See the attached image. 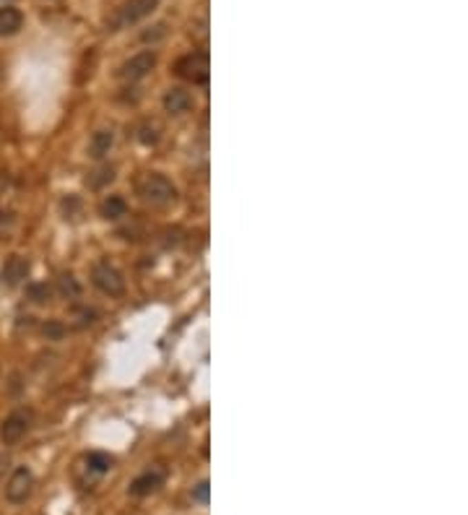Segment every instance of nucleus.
I'll return each mask as SVG.
<instances>
[{"label":"nucleus","mask_w":468,"mask_h":515,"mask_svg":"<svg viewBox=\"0 0 468 515\" xmlns=\"http://www.w3.org/2000/svg\"><path fill=\"white\" fill-rule=\"evenodd\" d=\"M164 34H167V23H156V26H151V32H143L140 39H143V42H156V39H162Z\"/></svg>","instance_id":"20"},{"label":"nucleus","mask_w":468,"mask_h":515,"mask_svg":"<svg viewBox=\"0 0 468 515\" xmlns=\"http://www.w3.org/2000/svg\"><path fill=\"white\" fill-rule=\"evenodd\" d=\"M153 65H156V52H151V50H143V52H136L133 58H128L123 65H120V70H117V78H123V81H140V78H146L149 73L153 70Z\"/></svg>","instance_id":"5"},{"label":"nucleus","mask_w":468,"mask_h":515,"mask_svg":"<svg viewBox=\"0 0 468 515\" xmlns=\"http://www.w3.org/2000/svg\"><path fill=\"white\" fill-rule=\"evenodd\" d=\"M156 8H159V0H125V3L112 13V19L107 21V26H109V32H120V29L133 26V23H138L140 19L151 16Z\"/></svg>","instance_id":"2"},{"label":"nucleus","mask_w":468,"mask_h":515,"mask_svg":"<svg viewBox=\"0 0 468 515\" xmlns=\"http://www.w3.org/2000/svg\"><path fill=\"white\" fill-rule=\"evenodd\" d=\"M209 492H211L209 481H200L198 487L193 490V500H195V503H200V505H206V503H209Z\"/></svg>","instance_id":"21"},{"label":"nucleus","mask_w":468,"mask_h":515,"mask_svg":"<svg viewBox=\"0 0 468 515\" xmlns=\"http://www.w3.org/2000/svg\"><path fill=\"white\" fill-rule=\"evenodd\" d=\"M3 187H6V180H3V177H0V193H3Z\"/></svg>","instance_id":"22"},{"label":"nucleus","mask_w":468,"mask_h":515,"mask_svg":"<svg viewBox=\"0 0 468 515\" xmlns=\"http://www.w3.org/2000/svg\"><path fill=\"white\" fill-rule=\"evenodd\" d=\"M26 273H29V263H26V258L13 255V258H8L6 269H3V279L8 281L11 286H16V284H21V281L26 279Z\"/></svg>","instance_id":"13"},{"label":"nucleus","mask_w":468,"mask_h":515,"mask_svg":"<svg viewBox=\"0 0 468 515\" xmlns=\"http://www.w3.org/2000/svg\"><path fill=\"white\" fill-rule=\"evenodd\" d=\"M23 26V13L16 6L0 8V36H13Z\"/></svg>","instance_id":"10"},{"label":"nucleus","mask_w":468,"mask_h":515,"mask_svg":"<svg viewBox=\"0 0 468 515\" xmlns=\"http://www.w3.org/2000/svg\"><path fill=\"white\" fill-rule=\"evenodd\" d=\"M34 490V474L29 468H16L11 474V479L6 484V500L13 505H21L29 500V494Z\"/></svg>","instance_id":"7"},{"label":"nucleus","mask_w":468,"mask_h":515,"mask_svg":"<svg viewBox=\"0 0 468 515\" xmlns=\"http://www.w3.org/2000/svg\"><path fill=\"white\" fill-rule=\"evenodd\" d=\"M86 463H89V468H92L94 474H105V471L112 468V456H107V453H89Z\"/></svg>","instance_id":"16"},{"label":"nucleus","mask_w":468,"mask_h":515,"mask_svg":"<svg viewBox=\"0 0 468 515\" xmlns=\"http://www.w3.org/2000/svg\"><path fill=\"white\" fill-rule=\"evenodd\" d=\"M112 143H115V133L109 128H102L96 130L92 136V140H89V156L92 159H105L107 154H109V149H112Z\"/></svg>","instance_id":"11"},{"label":"nucleus","mask_w":468,"mask_h":515,"mask_svg":"<svg viewBox=\"0 0 468 515\" xmlns=\"http://www.w3.org/2000/svg\"><path fill=\"white\" fill-rule=\"evenodd\" d=\"M136 193L143 203L149 206H169L177 200V187L172 185V180H167L159 172H143L136 180Z\"/></svg>","instance_id":"1"},{"label":"nucleus","mask_w":468,"mask_h":515,"mask_svg":"<svg viewBox=\"0 0 468 515\" xmlns=\"http://www.w3.org/2000/svg\"><path fill=\"white\" fill-rule=\"evenodd\" d=\"M32 411L29 409H16L11 411L6 419H3V424H0V440L6 445H13L19 443L23 434L32 430Z\"/></svg>","instance_id":"6"},{"label":"nucleus","mask_w":468,"mask_h":515,"mask_svg":"<svg viewBox=\"0 0 468 515\" xmlns=\"http://www.w3.org/2000/svg\"><path fill=\"white\" fill-rule=\"evenodd\" d=\"M162 105L169 115H182V112H187L193 107V96L185 89H169V92L164 94Z\"/></svg>","instance_id":"9"},{"label":"nucleus","mask_w":468,"mask_h":515,"mask_svg":"<svg viewBox=\"0 0 468 515\" xmlns=\"http://www.w3.org/2000/svg\"><path fill=\"white\" fill-rule=\"evenodd\" d=\"M58 289H60V294L65 297V299H76L78 294H81V284L76 281V276L73 273H63L58 279Z\"/></svg>","instance_id":"15"},{"label":"nucleus","mask_w":468,"mask_h":515,"mask_svg":"<svg viewBox=\"0 0 468 515\" xmlns=\"http://www.w3.org/2000/svg\"><path fill=\"white\" fill-rule=\"evenodd\" d=\"M209 55L206 52H190L185 58H180L175 63V73L182 81H190L195 86H206L209 83Z\"/></svg>","instance_id":"3"},{"label":"nucleus","mask_w":468,"mask_h":515,"mask_svg":"<svg viewBox=\"0 0 468 515\" xmlns=\"http://www.w3.org/2000/svg\"><path fill=\"white\" fill-rule=\"evenodd\" d=\"M138 138H140V143H146V146L159 143V125H156V123H143Z\"/></svg>","instance_id":"18"},{"label":"nucleus","mask_w":468,"mask_h":515,"mask_svg":"<svg viewBox=\"0 0 468 515\" xmlns=\"http://www.w3.org/2000/svg\"><path fill=\"white\" fill-rule=\"evenodd\" d=\"M162 481H164L162 471H143L140 476H136V479L130 481V494H133V497H146V494H151L153 490H159Z\"/></svg>","instance_id":"8"},{"label":"nucleus","mask_w":468,"mask_h":515,"mask_svg":"<svg viewBox=\"0 0 468 515\" xmlns=\"http://www.w3.org/2000/svg\"><path fill=\"white\" fill-rule=\"evenodd\" d=\"M112 180H115V167L105 164V167H99V169L89 172V177H86V187H89V190H102V187H107Z\"/></svg>","instance_id":"14"},{"label":"nucleus","mask_w":468,"mask_h":515,"mask_svg":"<svg viewBox=\"0 0 468 515\" xmlns=\"http://www.w3.org/2000/svg\"><path fill=\"white\" fill-rule=\"evenodd\" d=\"M92 284L107 297H120L125 292V279L123 273L109 263V260H99L92 269Z\"/></svg>","instance_id":"4"},{"label":"nucleus","mask_w":468,"mask_h":515,"mask_svg":"<svg viewBox=\"0 0 468 515\" xmlns=\"http://www.w3.org/2000/svg\"><path fill=\"white\" fill-rule=\"evenodd\" d=\"M42 333H45L47 339H60V336L65 333V328L60 326L58 320H50V323H45V326H42Z\"/></svg>","instance_id":"19"},{"label":"nucleus","mask_w":468,"mask_h":515,"mask_svg":"<svg viewBox=\"0 0 468 515\" xmlns=\"http://www.w3.org/2000/svg\"><path fill=\"white\" fill-rule=\"evenodd\" d=\"M128 213V203L123 196H109L99 203V216L107 219V222H115V219H123Z\"/></svg>","instance_id":"12"},{"label":"nucleus","mask_w":468,"mask_h":515,"mask_svg":"<svg viewBox=\"0 0 468 515\" xmlns=\"http://www.w3.org/2000/svg\"><path fill=\"white\" fill-rule=\"evenodd\" d=\"M26 297L34 304L50 302V286H47V284H29V286H26Z\"/></svg>","instance_id":"17"}]
</instances>
